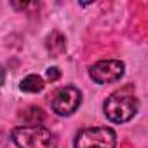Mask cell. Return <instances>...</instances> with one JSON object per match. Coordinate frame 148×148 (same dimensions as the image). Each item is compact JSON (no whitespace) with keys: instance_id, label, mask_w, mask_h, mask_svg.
<instances>
[{"instance_id":"1","label":"cell","mask_w":148,"mask_h":148,"mask_svg":"<svg viewBox=\"0 0 148 148\" xmlns=\"http://www.w3.org/2000/svg\"><path fill=\"white\" fill-rule=\"evenodd\" d=\"M138 108H139V103H138V98L131 86L110 94L103 106L106 119L113 124H124V122L131 120L136 115Z\"/></svg>"},{"instance_id":"2","label":"cell","mask_w":148,"mask_h":148,"mask_svg":"<svg viewBox=\"0 0 148 148\" xmlns=\"http://www.w3.org/2000/svg\"><path fill=\"white\" fill-rule=\"evenodd\" d=\"M11 138L18 148H58V136L44 125L14 127Z\"/></svg>"},{"instance_id":"3","label":"cell","mask_w":148,"mask_h":148,"mask_svg":"<svg viewBox=\"0 0 148 148\" xmlns=\"http://www.w3.org/2000/svg\"><path fill=\"white\" fill-rule=\"evenodd\" d=\"M75 148H117V134L110 127H86L77 132Z\"/></svg>"},{"instance_id":"4","label":"cell","mask_w":148,"mask_h":148,"mask_svg":"<svg viewBox=\"0 0 148 148\" xmlns=\"http://www.w3.org/2000/svg\"><path fill=\"white\" fill-rule=\"evenodd\" d=\"M49 101H51V108L54 113H58L61 117H68L79 110V106L82 103V92L73 86H64V87L58 89L51 96Z\"/></svg>"},{"instance_id":"5","label":"cell","mask_w":148,"mask_h":148,"mask_svg":"<svg viewBox=\"0 0 148 148\" xmlns=\"http://www.w3.org/2000/svg\"><path fill=\"white\" fill-rule=\"evenodd\" d=\"M124 63L119 59H105V61H98L89 68V77L103 86V84H112L120 80V77L124 75Z\"/></svg>"},{"instance_id":"6","label":"cell","mask_w":148,"mask_h":148,"mask_svg":"<svg viewBox=\"0 0 148 148\" xmlns=\"http://www.w3.org/2000/svg\"><path fill=\"white\" fill-rule=\"evenodd\" d=\"M44 86L45 84H44V79L40 75H28L19 84L21 91H25V92H40L44 89Z\"/></svg>"},{"instance_id":"7","label":"cell","mask_w":148,"mask_h":148,"mask_svg":"<svg viewBox=\"0 0 148 148\" xmlns=\"http://www.w3.org/2000/svg\"><path fill=\"white\" fill-rule=\"evenodd\" d=\"M47 49L51 51V54H61L63 51H64V38L58 33V32H54L49 38H47Z\"/></svg>"},{"instance_id":"8","label":"cell","mask_w":148,"mask_h":148,"mask_svg":"<svg viewBox=\"0 0 148 148\" xmlns=\"http://www.w3.org/2000/svg\"><path fill=\"white\" fill-rule=\"evenodd\" d=\"M45 75H47V79L51 80V82H54V80H58L59 79V68H56V66H51V68H47V71H45Z\"/></svg>"},{"instance_id":"9","label":"cell","mask_w":148,"mask_h":148,"mask_svg":"<svg viewBox=\"0 0 148 148\" xmlns=\"http://www.w3.org/2000/svg\"><path fill=\"white\" fill-rule=\"evenodd\" d=\"M0 148H5V136L0 132Z\"/></svg>"}]
</instances>
